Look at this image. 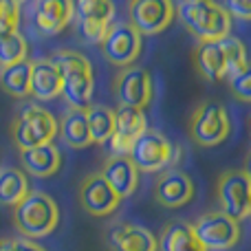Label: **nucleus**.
Instances as JSON below:
<instances>
[{"label": "nucleus", "mask_w": 251, "mask_h": 251, "mask_svg": "<svg viewBox=\"0 0 251 251\" xmlns=\"http://www.w3.org/2000/svg\"><path fill=\"white\" fill-rule=\"evenodd\" d=\"M194 64L205 79L221 82L225 77H234L249 66L247 49L234 35H227L218 42H199L194 49Z\"/></svg>", "instance_id": "1"}, {"label": "nucleus", "mask_w": 251, "mask_h": 251, "mask_svg": "<svg viewBox=\"0 0 251 251\" xmlns=\"http://www.w3.org/2000/svg\"><path fill=\"white\" fill-rule=\"evenodd\" d=\"M57 71L62 77V97L71 108L86 110L93 106V88H95V77H93V66L86 55L79 51H57L55 57Z\"/></svg>", "instance_id": "2"}, {"label": "nucleus", "mask_w": 251, "mask_h": 251, "mask_svg": "<svg viewBox=\"0 0 251 251\" xmlns=\"http://www.w3.org/2000/svg\"><path fill=\"white\" fill-rule=\"evenodd\" d=\"M57 223H60L57 203L44 192H29L25 201L13 207V225L26 240L53 234Z\"/></svg>", "instance_id": "3"}, {"label": "nucleus", "mask_w": 251, "mask_h": 251, "mask_svg": "<svg viewBox=\"0 0 251 251\" xmlns=\"http://www.w3.org/2000/svg\"><path fill=\"white\" fill-rule=\"evenodd\" d=\"M185 29L201 42H218L231 31V16L223 4L209 0H190L176 7Z\"/></svg>", "instance_id": "4"}, {"label": "nucleus", "mask_w": 251, "mask_h": 251, "mask_svg": "<svg viewBox=\"0 0 251 251\" xmlns=\"http://www.w3.org/2000/svg\"><path fill=\"white\" fill-rule=\"evenodd\" d=\"M57 132H60L57 119L53 117L47 108L35 106V104L22 108L20 115L13 119V126H11L13 143L20 148V152L53 143Z\"/></svg>", "instance_id": "5"}, {"label": "nucleus", "mask_w": 251, "mask_h": 251, "mask_svg": "<svg viewBox=\"0 0 251 251\" xmlns=\"http://www.w3.org/2000/svg\"><path fill=\"white\" fill-rule=\"evenodd\" d=\"M130 159L137 165L139 172L156 174L174 165V161L178 159V148H174V143L163 132L148 128L132 146Z\"/></svg>", "instance_id": "6"}, {"label": "nucleus", "mask_w": 251, "mask_h": 251, "mask_svg": "<svg viewBox=\"0 0 251 251\" xmlns=\"http://www.w3.org/2000/svg\"><path fill=\"white\" fill-rule=\"evenodd\" d=\"M231 132L229 113L218 101H203L196 106L190 117V137L203 148H212L223 143Z\"/></svg>", "instance_id": "7"}, {"label": "nucleus", "mask_w": 251, "mask_h": 251, "mask_svg": "<svg viewBox=\"0 0 251 251\" xmlns=\"http://www.w3.org/2000/svg\"><path fill=\"white\" fill-rule=\"evenodd\" d=\"M221 212L236 223L251 216V178L245 170H227L216 185Z\"/></svg>", "instance_id": "8"}, {"label": "nucleus", "mask_w": 251, "mask_h": 251, "mask_svg": "<svg viewBox=\"0 0 251 251\" xmlns=\"http://www.w3.org/2000/svg\"><path fill=\"white\" fill-rule=\"evenodd\" d=\"M192 231L205 251H225L236 247L240 240V225L223 212H207L199 216L192 225Z\"/></svg>", "instance_id": "9"}, {"label": "nucleus", "mask_w": 251, "mask_h": 251, "mask_svg": "<svg viewBox=\"0 0 251 251\" xmlns=\"http://www.w3.org/2000/svg\"><path fill=\"white\" fill-rule=\"evenodd\" d=\"M100 47L110 64L130 69L141 53V35L130 22H115Z\"/></svg>", "instance_id": "10"}, {"label": "nucleus", "mask_w": 251, "mask_h": 251, "mask_svg": "<svg viewBox=\"0 0 251 251\" xmlns=\"http://www.w3.org/2000/svg\"><path fill=\"white\" fill-rule=\"evenodd\" d=\"M130 25L139 31V35H156L165 31L174 20V7L170 0H132L128 4Z\"/></svg>", "instance_id": "11"}, {"label": "nucleus", "mask_w": 251, "mask_h": 251, "mask_svg": "<svg viewBox=\"0 0 251 251\" xmlns=\"http://www.w3.org/2000/svg\"><path fill=\"white\" fill-rule=\"evenodd\" d=\"M115 97L122 108L143 110L152 101V75L150 71L130 66L115 79Z\"/></svg>", "instance_id": "12"}, {"label": "nucleus", "mask_w": 251, "mask_h": 251, "mask_svg": "<svg viewBox=\"0 0 251 251\" xmlns=\"http://www.w3.org/2000/svg\"><path fill=\"white\" fill-rule=\"evenodd\" d=\"M115 4L110 0H82L75 4V18L84 38L93 44H101L110 26L115 25Z\"/></svg>", "instance_id": "13"}, {"label": "nucleus", "mask_w": 251, "mask_h": 251, "mask_svg": "<svg viewBox=\"0 0 251 251\" xmlns=\"http://www.w3.org/2000/svg\"><path fill=\"white\" fill-rule=\"evenodd\" d=\"M75 18V4L71 0H38L31 9V20L40 35H57Z\"/></svg>", "instance_id": "14"}, {"label": "nucleus", "mask_w": 251, "mask_h": 251, "mask_svg": "<svg viewBox=\"0 0 251 251\" xmlns=\"http://www.w3.org/2000/svg\"><path fill=\"white\" fill-rule=\"evenodd\" d=\"M117 122H115V132L110 137L108 146L113 156H130V150L137 143V139L148 130L146 113L134 108H119Z\"/></svg>", "instance_id": "15"}, {"label": "nucleus", "mask_w": 251, "mask_h": 251, "mask_svg": "<svg viewBox=\"0 0 251 251\" xmlns=\"http://www.w3.org/2000/svg\"><path fill=\"white\" fill-rule=\"evenodd\" d=\"M119 201L122 199L115 194L101 174H91L79 185V203L91 216H108L119 207Z\"/></svg>", "instance_id": "16"}, {"label": "nucleus", "mask_w": 251, "mask_h": 251, "mask_svg": "<svg viewBox=\"0 0 251 251\" xmlns=\"http://www.w3.org/2000/svg\"><path fill=\"white\" fill-rule=\"evenodd\" d=\"M194 196V183L181 170H165L154 183V199L163 207H183Z\"/></svg>", "instance_id": "17"}, {"label": "nucleus", "mask_w": 251, "mask_h": 251, "mask_svg": "<svg viewBox=\"0 0 251 251\" xmlns=\"http://www.w3.org/2000/svg\"><path fill=\"white\" fill-rule=\"evenodd\" d=\"M108 243L113 251H159V243L150 229L126 221L110 225Z\"/></svg>", "instance_id": "18"}, {"label": "nucleus", "mask_w": 251, "mask_h": 251, "mask_svg": "<svg viewBox=\"0 0 251 251\" xmlns=\"http://www.w3.org/2000/svg\"><path fill=\"white\" fill-rule=\"evenodd\" d=\"M100 174L113 187V192L119 199L132 196L139 185V170L130 156H110V159H106Z\"/></svg>", "instance_id": "19"}, {"label": "nucleus", "mask_w": 251, "mask_h": 251, "mask_svg": "<svg viewBox=\"0 0 251 251\" xmlns=\"http://www.w3.org/2000/svg\"><path fill=\"white\" fill-rule=\"evenodd\" d=\"M31 95L38 101H51L62 95V77L51 57L31 62Z\"/></svg>", "instance_id": "20"}, {"label": "nucleus", "mask_w": 251, "mask_h": 251, "mask_svg": "<svg viewBox=\"0 0 251 251\" xmlns=\"http://www.w3.org/2000/svg\"><path fill=\"white\" fill-rule=\"evenodd\" d=\"M20 161L25 165V174H31V176L38 178L53 176L62 168V154L55 143H47V146H38L20 152Z\"/></svg>", "instance_id": "21"}, {"label": "nucleus", "mask_w": 251, "mask_h": 251, "mask_svg": "<svg viewBox=\"0 0 251 251\" xmlns=\"http://www.w3.org/2000/svg\"><path fill=\"white\" fill-rule=\"evenodd\" d=\"M60 124V134L64 139V143L69 148H86L93 143L91 139V130H88V119H86V110H77V108H69L64 113Z\"/></svg>", "instance_id": "22"}, {"label": "nucleus", "mask_w": 251, "mask_h": 251, "mask_svg": "<svg viewBox=\"0 0 251 251\" xmlns=\"http://www.w3.org/2000/svg\"><path fill=\"white\" fill-rule=\"evenodd\" d=\"M29 178H26L25 170L18 168H0V203L16 207L25 196L29 194Z\"/></svg>", "instance_id": "23"}, {"label": "nucleus", "mask_w": 251, "mask_h": 251, "mask_svg": "<svg viewBox=\"0 0 251 251\" xmlns=\"http://www.w3.org/2000/svg\"><path fill=\"white\" fill-rule=\"evenodd\" d=\"M0 86L4 93L18 97V100L31 95V60H22L18 64L4 66L0 71Z\"/></svg>", "instance_id": "24"}, {"label": "nucleus", "mask_w": 251, "mask_h": 251, "mask_svg": "<svg viewBox=\"0 0 251 251\" xmlns=\"http://www.w3.org/2000/svg\"><path fill=\"white\" fill-rule=\"evenodd\" d=\"M159 249L161 251H205L203 245L196 240L192 225H187V223H170L163 229Z\"/></svg>", "instance_id": "25"}, {"label": "nucleus", "mask_w": 251, "mask_h": 251, "mask_svg": "<svg viewBox=\"0 0 251 251\" xmlns=\"http://www.w3.org/2000/svg\"><path fill=\"white\" fill-rule=\"evenodd\" d=\"M86 119L93 143H108L115 132V122H117L115 110L108 108V106L93 104L91 108H86Z\"/></svg>", "instance_id": "26"}, {"label": "nucleus", "mask_w": 251, "mask_h": 251, "mask_svg": "<svg viewBox=\"0 0 251 251\" xmlns=\"http://www.w3.org/2000/svg\"><path fill=\"white\" fill-rule=\"evenodd\" d=\"M26 53H29V44L20 33H13L9 38L0 40V66L2 69L26 60Z\"/></svg>", "instance_id": "27"}, {"label": "nucleus", "mask_w": 251, "mask_h": 251, "mask_svg": "<svg viewBox=\"0 0 251 251\" xmlns=\"http://www.w3.org/2000/svg\"><path fill=\"white\" fill-rule=\"evenodd\" d=\"M22 4L16 0H0V40L18 33Z\"/></svg>", "instance_id": "28"}, {"label": "nucleus", "mask_w": 251, "mask_h": 251, "mask_svg": "<svg viewBox=\"0 0 251 251\" xmlns=\"http://www.w3.org/2000/svg\"><path fill=\"white\" fill-rule=\"evenodd\" d=\"M229 88H231L236 100L249 101L251 104V64L245 71H240L238 75L229 77Z\"/></svg>", "instance_id": "29"}, {"label": "nucleus", "mask_w": 251, "mask_h": 251, "mask_svg": "<svg viewBox=\"0 0 251 251\" xmlns=\"http://www.w3.org/2000/svg\"><path fill=\"white\" fill-rule=\"evenodd\" d=\"M231 18H240V20H251V0H229L223 4Z\"/></svg>", "instance_id": "30"}, {"label": "nucleus", "mask_w": 251, "mask_h": 251, "mask_svg": "<svg viewBox=\"0 0 251 251\" xmlns=\"http://www.w3.org/2000/svg\"><path fill=\"white\" fill-rule=\"evenodd\" d=\"M13 245H16V251H47L44 247H40L35 240H26V238H16Z\"/></svg>", "instance_id": "31"}, {"label": "nucleus", "mask_w": 251, "mask_h": 251, "mask_svg": "<svg viewBox=\"0 0 251 251\" xmlns=\"http://www.w3.org/2000/svg\"><path fill=\"white\" fill-rule=\"evenodd\" d=\"M0 251H16L13 238H0Z\"/></svg>", "instance_id": "32"}, {"label": "nucleus", "mask_w": 251, "mask_h": 251, "mask_svg": "<svg viewBox=\"0 0 251 251\" xmlns=\"http://www.w3.org/2000/svg\"><path fill=\"white\" fill-rule=\"evenodd\" d=\"M245 172H247V176L251 178V152H249V156H247V168H245Z\"/></svg>", "instance_id": "33"}, {"label": "nucleus", "mask_w": 251, "mask_h": 251, "mask_svg": "<svg viewBox=\"0 0 251 251\" xmlns=\"http://www.w3.org/2000/svg\"><path fill=\"white\" fill-rule=\"evenodd\" d=\"M249 130H251V119H249Z\"/></svg>", "instance_id": "34"}]
</instances>
